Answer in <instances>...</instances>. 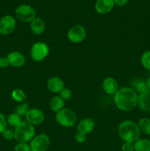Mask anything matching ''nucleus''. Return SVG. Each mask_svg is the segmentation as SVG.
I'll return each instance as SVG.
<instances>
[{"label":"nucleus","mask_w":150,"mask_h":151,"mask_svg":"<svg viewBox=\"0 0 150 151\" xmlns=\"http://www.w3.org/2000/svg\"><path fill=\"white\" fill-rule=\"evenodd\" d=\"M116 107L122 111H130L138 106V94L131 87H122L113 95Z\"/></svg>","instance_id":"nucleus-1"},{"label":"nucleus","mask_w":150,"mask_h":151,"mask_svg":"<svg viewBox=\"0 0 150 151\" xmlns=\"http://www.w3.org/2000/svg\"><path fill=\"white\" fill-rule=\"evenodd\" d=\"M119 136L124 142L135 143L141 137V131L138 124L131 120L121 122L118 128Z\"/></svg>","instance_id":"nucleus-2"},{"label":"nucleus","mask_w":150,"mask_h":151,"mask_svg":"<svg viewBox=\"0 0 150 151\" xmlns=\"http://www.w3.org/2000/svg\"><path fill=\"white\" fill-rule=\"evenodd\" d=\"M35 136V126L26 121H22L14 131V139L18 142L28 143Z\"/></svg>","instance_id":"nucleus-3"},{"label":"nucleus","mask_w":150,"mask_h":151,"mask_svg":"<svg viewBox=\"0 0 150 151\" xmlns=\"http://www.w3.org/2000/svg\"><path fill=\"white\" fill-rule=\"evenodd\" d=\"M56 120L61 126L71 128L76 122V114L73 110L67 108H63L62 110L56 113Z\"/></svg>","instance_id":"nucleus-4"},{"label":"nucleus","mask_w":150,"mask_h":151,"mask_svg":"<svg viewBox=\"0 0 150 151\" xmlns=\"http://www.w3.org/2000/svg\"><path fill=\"white\" fill-rule=\"evenodd\" d=\"M16 18L24 23H30L36 18V11L29 4L19 5L15 10Z\"/></svg>","instance_id":"nucleus-5"},{"label":"nucleus","mask_w":150,"mask_h":151,"mask_svg":"<svg viewBox=\"0 0 150 151\" xmlns=\"http://www.w3.org/2000/svg\"><path fill=\"white\" fill-rule=\"evenodd\" d=\"M50 139L45 134H40L35 136L29 142L31 151H46L50 145Z\"/></svg>","instance_id":"nucleus-6"},{"label":"nucleus","mask_w":150,"mask_h":151,"mask_svg":"<svg viewBox=\"0 0 150 151\" xmlns=\"http://www.w3.org/2000/svg\"><path fill=\"white\" fill-rule=\"evenodd\" d=\"M49 52V48L46 44L44 42H37L31 47L30 56L33 60L40 62L48 56Z\"/></svg>","instance_id":"nucleus-7"},{"label":"nucleus","mask_w":150,"mask_h":151,"mask_svg":"<svg viewBox=\"0 0 150 151\" xmlns=\"http://www.w3.org/2000/svg\"><path fill=\"white\" fill-rule=\"evenodd\" d=\"M87 31L82 25H75L69 29L67 37L69 41L74 44H79L85 39Z\"/></svg>","instance_id":"nucleus-8"},{"label":"nucleus","mask_w":150,"mask_h":151,"mask_svg":"<svg viewBox=\"0 0 150 151\" xmlns=\"http://www.w3.org/2000/svg\"><path fill=\"white\" fill-rule=\"evenodd\" d=\"M16 27V21L13 16L6 15L0 19V34L7 35L15 30Z\"/></svg>","instance_id":"nucleus-9"},{"label":"nucleus","mask_w":150,"mask_h":151,"mask_svg":"<svg viewBox=\"0 0 150 151\" xmlns=\"http://www.w3.org/2000/svg\"><path fill=\"white\" fill-rule=\"evenodd\" d=\"M26 122L30 123L33 126L41 125L45 119L44 112L38 109H29L25 116Z\"/></svg>","instance_id":"nucleus-10"},{"label":"nucleus","mask_w":150,"mask_h":151,"mask_svg":"<svg viewBox=\"0 0 150 151\" xmlns=\"http://www.w3.org/2000/svg\"><path fill=\"white\" fill-rule=\"evenodd\" d=\"M7 60H8L9 64L13 67L19 68L21 67L24 65L25 61V57L21 52L19 51H13L10 52L7 57Z\"/></svg>","instance_id":"nucleus-11"},{"label":"nucleus","mask_w":150,"mask_h":151,"mask_svg":"<svg viewBox=\"0 0 150 151\" xmlns=\"http://www.w3.org/2000/svg\"><path fill=\"white\" fill-rule=\"evenodd\" d=\"M113 0H96L95 2V10L99 14H107L114 7Z\"/></svg>","instance_id":"nucleus-12"},{"label":"nucleus","mask_w":150,"mask_h":151,"mask_svg":"<svg viewBox=\"0 0 150 151\" xmlns=\"http://www.w3.org/2000/svg\"><path fill=\"white\" fill-rule=\"evenodd\" d=\"M46 87L49 91L57 94L65 88V84L61 78L58 77H52L47 81Z\"/></svg>","instance_id":"nucleus-13"},{"label":"nucleus","mask_w":150,"mask_h":151,"mask_svg":"<svg viewBox=\"0 0 150 151\" xmlns=\"http://www.w3.org/2000/svg\"><path fill=\"white\" fill-rule=\"evenodd\" d=\"M102 88L109 95H114L119 89L117 81L112 77H107L103 81Z\"/></svg>","instance_id":"nucleus-14"},{"label":"nucleus","mask_w":150,"mask_h":151,"mask_svg":"<svg viewBox=\"0 0 150 151\" xmlns=\"http://www.w3.org/2000/svg\"><path fill=\"white\" fill-rule=\"evenodd\" d=\"M95 128V122L93 119L89 117L81 119L77 125V131L84 134H90L94 131Z\"/></svg>","instance_id":"nucleus-15"},{"label":"nucleus","mask_w":150,"mask_h":151,"mask_svg":"<svg viewBox=\"0 0 150 151\" xmlns=\"http://www.w3.org/2000/svg\"><path fill=\"white\" fill-rule=\"evenodd\" d=\"M138 106L142 111L150 112V90H146L138 94Z\"/></svg>","instance_id":"nucleus-16"},{"label":"nucleus","mask_w":150,"mask_h":151,"mask_svg":"<svg viewBox=\"0 0 150 151\" xmlns=\"http://www.w3.org/2000/svg\"><path fill=\"white\" fill-rule=\"evenodd\" d=\"M46 29V24L41 18H35L30 22V30L34 35H42Z\"/></svg>","instance_id":"nucleus-17"},{"label":"nucleus","mask_w":150,"mask_h":151,"mask_svg":"<svg viewBox=\"0 0 150 151\" xmlns=\"http://www.w3.org/2000/svg\"><path fill=\"white\" fill-rule=\"evenodd\" d=\"M130 86L133 90H135L137 93L144 92L148 90L146 83V80L141 78H135L130 81Z\"/></svg>","instance_id":"nucleus-18"},{"label":"nucleus","mask_w":150,"mask_h":151,"mask_svg":"<svg viewBox=\"0 0 150 151\" xmlns=\"http://www.w3.org/2000/svg\"><path fill=\"white\" fill-rule=\"evenodd\" d=\"M49 106L51 110L57 113L64 108L65 101L60 96H54L50 100Z\"/></svg>","instance_id":"nucleus-19"},{"label":"nucleus","mask_w":150,"mask_h":151,"mask_svg":"<svg viewBox=\"0 0 150 151\" xmlns=\"http://www.w3.org/2000/svg\"><path fill=\"white\" fill-rule=\"evenodd\" d=\"M135 151H150V140L140 138L134 143Z\"/></svg>","instance_id":"nucleus-20"},{"label":"nucleus","mask_w":150,"mask_h":151,"mask_svg":"<svg viewBox=\"0 0 150 151\" xmlns=\"http://www.w3.org/2000/svg\"><path fill=\"white\" fill-rule=\"evenodd\" d=\"M141 132L146 135L150 136V119L147 117H142L138 120V123Z\"/></svg>","instance_id":"nucleus-21"},{"label":"nucleus","mask_w":150,"mask_h":151,"mask_svg":"<svg viewBox=\"0 0 150 151\" xmlns=\"http://www.w3.org/2000/svg\"><path fill=\"white\" fill-rule=\"evenodd\" d=\"M11 97L14 101L18 102V103H23L26 99V95L24 91L19 88L14 89L12 91Z\"/></svg>","instance_id":"nucleus-22"},{"label":"nucleus","mask_w":150,"mask_h":151,"mask_svg":"<svg viewBox=\"0 0 150 151\" xmlns=\"http://www.w3.org/2000/svg\"><path fill=\"white\" fill-rule=\"evenodd\" d=\"M7 123L10 125H11L12 127L16 128V127L19 126V125H20V123L22 122V120L21 117L14 112V113L10 114L9 115L8 117H7Z\"/></svg>","instance_id":"nucleus-23"},{"label":"nucleus","mask_w":150,"mask_h":151,"mask_svg":"<svg viewBox=\"0 0 150 151\" xmlns=\"http://www.w3.org/2000/svg\"><path fill=\"white\" fill-rule=\"evenodd\" d=\"M141 63L144 69L150 70V50H147L143 53L141 58Z\"/></svg>","instance_id":"nucleus-24"},{"label":"nucleus","mask_w":150,"mask_h":151,"mask_svg":"<svg viewBox=\"0 0 150 151\" xmlns=\"http://www.w3.org/2000/svg\"><path fill=\"white\" fill-rule=\"evenodd\" d=\"M29 105L28 103H22L21 104L19 105L15 109V113L17 114L18 115L22 117V116H26V113H27L28 110H29Z\"/></svg>","instance_id":"nucleus-25"},{"label":"nucleus","mask_w":150,"mask_h":151,"mask_svg":"<svg viewBox=\"0 0 150 151\" xmlns=\"http://www.w3.org/2000/svg\"><path fill=\"white\" fill-rule=\"evenodd\" d=\"M60 97L63 99L64 101L69 100L72 97V91L71 90L68 88H64L60 92Z\"/></svg>","instance_id":"nucleus-26"},{"label":"nucleus","mask_w":150,"mask_h":151,"mask_svg":"<svg viewBox=\"0 0 150 151\" xmlns=\"http://www.w3.org/2000/svg\"><path fill=\"white\" fill-rule=\"evenodd\" d=\"M14 151H31V149L28 143L19 142L14 147Z\"/></svg>","instance_id":"nucleus-27"},{"label":"nucleus","mask_w":150,"mask_h":151,"mask_svg":"<svg viewBox=\"0 0 150 151\" xmlns=\"http://www.w3.org/2000/svg\"><path fill=\"white\" fill-rule=\"evenodd\" d=\"M7 119L3 114L0 113V134H2L7 129Z\"/></svg>","instance_id":"nucleus-28"},{"label":"nucleus","mask_w":150,"mask_h":151,"mask_svg":"<svg viewBox=\"0 0 150 151\" xmlns=\"http://www.w3.org/2000/svg\"><path fill=\"white\" fill-rule=\"evenodd\" d=\"M1 135L4 139L7 140V141H10V140L14 139V131L10 129H6L1 134Z\"/></svg>","instance_id":"nucleus-29"},{"label":"nucleus","mask_w":150,"mask_h":151,"mask_svg":"<svg viewBox=\"0 0 150 151\" xmlns=\"http://www.w3.org/2000/svg\"><path fill=\"white\" fill-rule=\"evenodd\" d=\"M75 140L76 141V142L78 143H83L85 142V140H86V134H84L82 133L78 132L75 134Z\"/></svg>","instance_id":"nucleus-30"},{"label":"nucleus","mask_w":150,"mask_h":151,"mask_svg":"<svg viewBox=\"0 0 150 151\" xmlns=\"http://www.w3.org/2000/svg\"><path fill=\"white\" fill-rule=\"evenodd\" d=\"M122 151H135L134 148V143L124 142L121 146Z\"/></svg>","instance_id":"nucleus-31"},{"label":"nucleus","mask_w":150,"mask_h":151,"mask_svg":"<svg viewBox=\"0 0 150 151\" xmlns=\"http://www.w3.org/2000/svg\"><path fill=\"white\" fill-rule=\"evenodd\" d=\"M9 65L10 64H9V62L7 57L0 58V68L4 69V68H7Z\"/></svg>","instance_id":"nucleus-32"},{"label":"nucleus","mask_w":150,"mask_h":151,"mask_svg":"<svg viewBox=\"0 0 150 151\" xmlns=\"http://www.w3.org/2000/svg\"><path fill=\"white\" fill-rule=\"evenodd\" d=\"M114 4L119 7H124L128 3L129 0H113Z\"/></svg>","instance_id":"nucleus-33"},{"label":"nucleus","mask_w":150,"mask_h":151,"mask_svg":"<svg viewBox=\"0 0 150 151\" xmlns=\"http://www.w3.org/2000/svg\"><path fill=\"white\" fill-rule=\"evenodd\" d=\"M146 86L148 90H150V76L146 80Z\"/></svg>","instance_id":"nucleus-34"}]
</instances>
